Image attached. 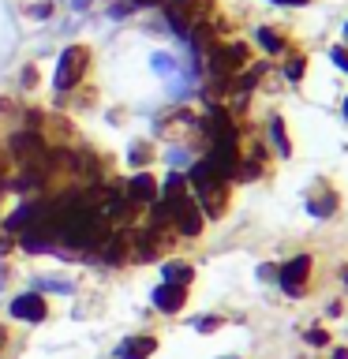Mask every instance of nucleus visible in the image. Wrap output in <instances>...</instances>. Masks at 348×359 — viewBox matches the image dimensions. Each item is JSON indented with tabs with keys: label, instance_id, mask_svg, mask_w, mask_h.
Segmentation results:
<instances>
[{
	"label": "nucleus",
	"instance_id": "1",
	"mask_svg": "<svg viewBox=\"0 0 348 359\" xmlns=\"http://www.w3.org/2000/svg\"><path fill=\"white\" fill-rule=\"evenodd\" d=\"M206 60L213 79H236L243 67H251V49L247 41H213L206 49Z\"/></svg>",
	"mask_w": 348,
	"mask_h": 359
},
{
	"label": "nucleus",
	"instance_id": "2",
	"mask_svg": "<svg viewBox=\"0 0 348 359\" xmlns=\"http://www.w3.org/2000/svg\"><path fill=\"white\" fill-rule=\"evenodd\" d=\"M277 285L292 299L311 296V285H314V255H292V258H285V262L277 266Z\"/></svg>",
	"mask_w": 348,
	"mask_h": 359
},
{
	"label": "nucleus",
	"instance_id": "3",
	"mask_svg": "<svg viewBox=\"0 0 348 359\" xmlns=\"http://www.w3.org/2000/svg\"><path fill=\"white\" fill-rule=\"evenodd\" d=\"M86 67H90V49H83V45H67V49L60 53V64H56L53 86L60 90V94H67V90H75L79 83H83Z\"/></svg>",
	"mask_w": 348,
	"mask_h": 359
},
{
	"label": "nucleus",
	"instance_id": "4",
	"mask_svg": "<svg viewBox=\"0 0 348 359\" xmlns=\"http://www.w3.org/2000/svg\"><path fill=\"white\" fill-rule=\"evenodd\" d=\"M307 213L314 221H330V217H337L341 213V191H337L330 180H314L311 184V191H307Z\"/></svg>",
	"mask_w": 348,
	"mask_h": 359
},
{
	"label": "nucleus",
	"instance_id": "5",
	"mask_svg": "<svg viewBox=\"0 0 348 359\" xmlns=\"http://www.w3.org/2000/svg\"><path fill=\"white\" fill-rule=\"evenodd\" d=\"M11 157L22 161L27 168H38L49 161V146H45L38 131H19V135H11Z\"/></svg>",
	"mask_w": 348,
	"mask_h": 359
},
{
	"label": "nucleus",
	"instance_id": "6",
	"mask_svg": "<svg viewBox=\"0 0 348 359\" xmlns=\"http://www.w3.org/2000/svg\"><path fill=\"white\" fill-rule=\"evenodd\" d=\"M202 224H206V217H202V210H199V202L184 195L176 202V210H173V221H168V229H173L176 236H187V240H195V236H202Z\"/></svg>",
	"mask_w": 348,
	"mask_h": 359
},
{
	"label": "nucleus",
	"instance_id": "7",
	"mask_svg": "<svg viewBox=\"0 0 348 359\" xmlns=\"http://www.w3.org/2000/svg\"><path fill=\"white\" fill-rule=\"evenodd\" d=\"M11 318L19 322H45V314H49V307H45V299L38 296V292H22V296L11 299Z\"/></svg>",
	"mask_w": 348,
	"mask_h": 359
},
{
	"label": "nucleus",
	"instance_id": "8",
	"mask_svg": "<svg viewBox=\"0 0 348 359\" xmlns=\"http://www.w3.org/2000/svg\"><path fill=\"white\" fill-rule=\"evenodd\" d=\"M157 191H161V187H157V180L150 172H142V168L128 180V202H131V206H154Z\"/></svg>",
	"mask_w": 348,
	"mask_h": 359
},
{
	"label": "nucleus",
	"instance_id": "9",
	"mask_svg": "<svg viewBox=\"0 0 348 359\" xmlns=\"http://www.w3.org/2000/svg\"><path fill=\"white\" fill-rule=\"evenodd\" d=\"M154 307L161 311V314H176V311H184L187 307V288L184 285H168V280H161V285L154 288Z\"/></svg>",
	"mask_w": 348,
	"mask_h": 359
},
{
	"label": "nucleus",
	"instance_id": "10",
	"mask_svg": "<svg viewBox=\"0 0 348 359\" xmlns=\"http://www.w3.org/2000/svg\"><path fill=\"white\" fill-rule=\"evenodd\" d=\"M154 352H157L154 337H128V341L116 348V359H150Z\"/></svg>",
	"mask_w": 348,
	"mask_h": 359
},
{
	"label": "nucleus",
	"instance_id": "11",
	"mask_svg": "<svg viewBox=\"0 0 348 359\" xmlns=\"http://www.w3.org/2000/svg\"><path fill=\"white\" fill-rule=\"evenodd\" d=\"M269 142H274L277 157H292V139H288V128H285V116H281V112L269 116Z\"/></svg>",
	"mask_w": 348,
	"mask_h": 359
},
{
	"label": "nucleus",
	"instance_id": "12",
	"mask_svg": "<svg viewBox=\"0 0 348 359\" xmlns=\"http://www.w3.org/2000/svg\"><path fill=\"white\" fill-rule=\"evenodd\" d=\"M255 41L262 45V53H269V56L288 53V38H285V34H277L274 27H258V30H255Z\"/></svg>",
	"mask_w": 348,
	"mask_h": 359
},
{
	"label": "nucleus",
	"instance_id": "13",
	"mask_svg": "<svg viewBox=\"0 0 348 359\" xmlns=\"http://www.w3.org/2000/svg\"><path fill=\"white\" fill-rule=\"evenodd\" d=\"M161 280L187 288L191 280H195V266H191V262H161Z\"/></svg>",
	"mask_w": 348,
	"mask_h": 359
},
{
	"label": "nucleus",
	"instance_id": "14",
	"mask_svg": "<svg viewBox=\"0 0 348 359\" xmlns=\"http://www.w3.org/2000/svg\"><path fill=\"white\" fill-rule=\"evenodd\" d=\"M285 56H288V60H285V79H288L292 86H300V83H303V75H307V64H311V60H307V53L288 49Z\"/></svg>",
	"mask_w": 348,
	"mask_h": 359
},
{
	"label": "nucleus",
	"instance_id": "15",
	"mask_svg": "<svg viewBox=\"0 0 348 359\" xmlns=\"http://www.w3.org/2000/svg\"><path fill=\"white\" fill-rule=\"evenodd\" d=\"M150 64H154V72H157V75H165V79H176V75H180V64H176V56H173V53H154V60H150Z\"/></svg>",
	"mask_w": 348,
	"mask_h": 359
},
{
	"label": "nucleus",
	"instance_id": "16",
	"mask_svg": "<svg viewBox=\"0 0 348 359\" xmlns=\"http://www.w3.org/2000/svg\"><path fill=\"white\" fill-rule=\"evenodd\" d=\"M34 288H45V292H60V296H72L75 285L67 277H38L34 280Z\"/></svg>",
	"mask_w": 348,
	"mask_h": 359
},
{
	"label": "nucleus",
	"instance_id": "17",
	"mask_svg": "<svg viewBox=\"0 0 348 359\" xmlns=\"http://www.w3.org/2000/svg\"><path fill=\"white\" fill-rule=\"evenodd\" d=\"M150 157H154V150H150V146H146V142L131 146V165H135V168H142L146 161H150Z\"/></svg>",
	"mask_w": 348,
	"mask_h": 359
},
{
	"label": "nucleus",
	"instance_id": "18",
	"mask_svg": "<svg viewBox=\"0 0 348 359\" xmlns=\"http://www.w3.org/2000/svg\"><path fill=\"white\" fill-rule=\"evenodd\" d=\"M218 325H221L218 314H202V318H195V330H199V333H213Z\"/></svg>",
	"mask_w": 348,
	"mask_h": 359
},
{
	"label": "nucleus",
	"instance_id": "19",
	"mask_svg": "<svg viewBox=\"0 0 348 359\" xmlns=\"http://www.w3.org/2000/svg\"><path fill=\"white\" fill-rule=\"evenodd\" d=\"M330 60L341 67V72H348V49H344V45H333V49H330Z\"/></svg>",
	"mask_w": 348,
	"mask_h": 359
},
{
	"label": "nucleus",
	"instance_id": "20",
	"mask_svg": "<svg viewBox=\"0 0 348 359\" xmlns=\"http://www.w3.org/2000/svg\"><path fill=\"white\" fill-rule=\"evenodd\" d=\"M303 337H307V344H314V348H326V344H330V333H326V330H307Z\"/></svg>",
	"mask_w": 348,
	"mask_h": 359
},
{
	"label": "nucleus",
	"instance_id": "21",
	"mask_svg": "<svg viewBox=\"0 0 348 359\" xmlns=\"http://www.w3.org/2000/svg\"><path fill=\"white\" fill-rule=\"evenodd\" d=\"M49 11H53V4L45 0V4H34V8H30V15H34V19H49Z\"/></svg>",
	"mask_w": 348,
	"mask_h": 359
},
{
	"label": "nucleus",
	"instance_id": "22",
	"mask_svg": "<svg viewBox=\"0 0 348 359\" xmlns=\"http://www.w3.org/2000/svg\"><path fill=\"white\" fill-rule=\"evenodd\" d=\"M22 86H38V72L34 67H22Z\"/></svg>",
	"mask_w": 348,
	"mask_h": 359
},
{
	"label": "nucleus",
	"instance_id": "23",
	"mask_svg": "<svg viewBox=\"0 0 348 359\" xmlns=\"http://www.w3.org/2000/svg\"><path fill=\"white\" fill-rule=\"evenodd\" d=\"M269 4H281V8H307L311 0H269Z\"/></svg>",
	"mask_w": 348,
	"mask_h": 359
},
{
	"label": "nucleus",
	"instance_id": "24",
	"mask_svg": "<svg viewBox=\"0 0 348 359\" xmlns=\"http://www.w3.org/2000/svg\"><path fill=\"white\" fill-rule=\"evenodd\" d=\"M258 277H262V280H277V266H258Z\"/></svg>",
	"mask_w": 348,
	"mask_h": 359
},
{
	"label": "nucleus",
	"instance_id": "25",
	"mask_svg": "<svg viewBox=\"0 0 348 359\" xmlns=\"http://www.w3.org/2000/svg\"><path fill=\"white\" fill-rule=\"evenodd\" d=\"M157 4H165V0H131V8H157Z\"/></svg>",
	"mask_w": 348,
	"mask_h": 359
},
{
	"label": "nucleus",
	"instance_id": "26",
	"mask_svg": "<svg viewBox=\"0 0 348 359\" xmlns=\"http://www.w3.org/2000/svg\"><path fill=\"white\" fill-rule=\"evenodd\" d=\"M333 359H348V348H333Z\"/></svg>",
	"mask_w": 348,
	"mask_h": 359
},
{
	"label": "nucleus",
	"instance_id": "27",
	"mask_svg": "<svg viewBox=\"0 0 348 359\" xmlns=\"http://www.w3.org/2000/svg\"><path fill=\"white\" fill-rule=\"evenodd\" d=\"M86 4H90V0H72V8H75V11H83Z\"/></svg>",
	"mask_w": 348,
	"mask_h": 359
},
{
	"label": "nucleus",
	"instance_id": "28",
	"mask_svg": "<svg viewBox=\"0 0 348 359\" xmlns=\"http://www.w3.org/2000/svg\"><path fill=\"white\" fill-rule=\"evenodd\" d=\"M341 112H344V123H348V97L341 101Z\"/></svg>",
	"mask_w": 348,
	"mask_h": 359
},
{
	"label": "nucleus",
	"instance_id": "29",
	"mask_svg": "<svg viewBox=\"0 0 348 359\" xmlns=\"http://www.w3.org/2000/svg\"><path fill=\"white\" fill-rule=\"evenodd\" d=\"M341 277H344V285H348V266H344V269H341Z\"/></svg>",
	"mask_w": 348,
	"mask_h": 359
},
{
	"label": "nucleus",
	"instance_id": "30",
	"mask_svg": "<svg viewBox=\"0 0 348 359\" xmlns=\"http://www.w3.org/2000/svg\"><path fill=\"white\" fill-rule=\"evenodd\" d=\"M344 41H348V22H344Z\"/></svg>",
	"mask_w": 348,
	"mask_h": 359
},
{
	"label": "nucleus",
	"instance_id": "31",
	"mask_svg": "<svg viewBox=\"0 0 348 359\" xmlns=\"http://www.w3.org/2000/svg\"><path fill=\"white\" fill-rule=\"evenodd\" d=\"M225 359H236V355H225Z\"/></svg>",
	"mask_w": 348,
	"mask_h": 359
},
{
	"label": "nucleus",
	"instance_id": "32",
	"mask_svg": "<svg viewBox=\"0 0 348 359\" xmlns=\"http://www.w3.org/2000/svg\"><path fill=\"white\" fill-rule=\"evenodd\" d=\"M0 341H4V337H0Z\"/></svg>",
	"mask_w": 348,
	"mask_h": 359
}]
</instances>
